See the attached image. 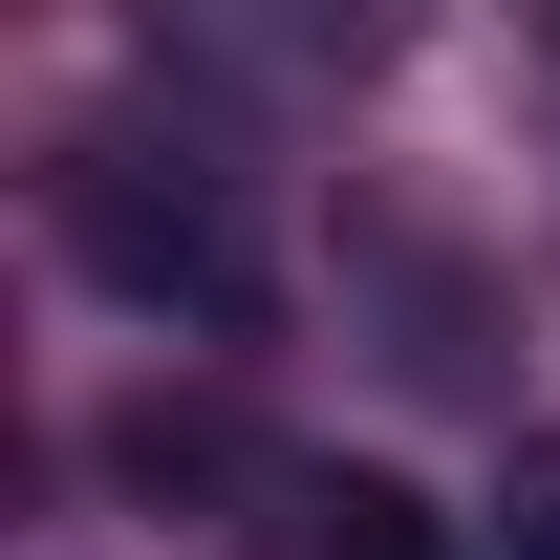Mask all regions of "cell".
<instances>
[{"label": "cell", "mask_w": 560, "mask_h": 560, "mask_svg": "<svg viewBox=\"0 0 560 560\" xmlns=\"http://www.w3.org/2000/svg\"><path fill=\"white\" fill-rule=\"evenodd\" d=\"M495 517H517V560H560V431H517V495Z\"/></svg>", "instance_id": "cell-3"}, {"label": "cell", "mask_w": 560, "mask_h": 560, "mask_svg": "<svg viewBox=\"0 0 560 560\" xmlns=\"http://www.w3.org/2000/svg\"><path fill=\"white\" fill-rule=\"evenodd\" d=\"M66 237L108 302H151V324H259V237H237V195L215 173H151V151H86L66 173Z\"/></svg>", "instance_id": "cell-1"}, {"label": "cell", "mask_w": 560, "mask_h": 560, "mask_svg": "<svg viewBox=\"0 0 560 560\" xmlns=\"http://www.w3.org/2000/svg\"><path fill=\"white\" fill-rule=\"evenodd\" d=\"M280 560H453V517H431L410 475H302V539Z\"/></svg>", "instance_id": "cell-2"}]
</instances>
